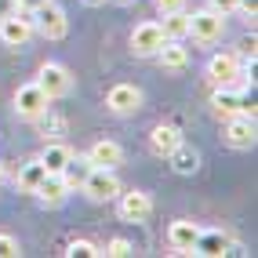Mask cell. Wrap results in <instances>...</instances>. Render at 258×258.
I'll list each match as a JSON object with an SVG mask.
<instances>
[{
    "label": "cell",
    "mask_w": 258,
    "mask_h": 258,
    "mask_svg": "<svg viewBox=\"0 0 258 258\" xmlns=\"http://www.w3.org/2000/svg\"><path fill=\"white\" fill-rule=\"evenodd\" d=\"M226 29V19L215 11V8H204V11H193L189 15V37L200 40V44H215Z\"/></svg>",
    "instance_id": "cell-1"
},
{
    "label": "cell",
    "mask_w": 258,
    "mask_h": 258,
    "mask_svg": "<svg viewBox=\"0 0 258 258\" xmlns=\"http://www.w3.org/2000/svg\"><path fill=\"white\" fill-rule=\"evenodd\" d=\"M47 102H51V98L44 95L40 84H26V88L15 91V113L26 116V120H37V116H44V113L51 109Z\"/></svg>",
    "instance_id": "cell-2"
},
{
    "label": "cell",
    "mask_w": 258,
    "mask_h": 258,
    "mask_svg": "<svg viewBox=\"0 0 258 258\" xmlns=\"http://www.w3.org/2000/svg\"><path fill=\"white\" fill-rule=\"evenodd\" d=\"M84 193H88L91 200H113L116 193H120V182H116V175H113V171L109 167H91V175L88 178H84Z\"/></svg>",
    "instance_id": "cell-3"
},
{
    "label": "cell",
    "mask_w": 258,
    "mask_h": 258,
    "mask_svg": "<svg viewBox=\"0 0 258 258\" xmlns=\"http://www.w3.org/2000/svg\"><path fill=\"white\" fill-rule=\"evenodd\" d=\"M33 15H37V29L44 33L47 40H62L66 29H70V22H66V11H62L58 4H51V0H47L44 8H37Z\"/></svg>",
    "instance_id": "cell-4"
},
{
    "label": "cell",
    "mask_w": 258,
    "mask_h": 258,
    "mask_svg": "<svg viewBox=\"0 0 258 258\" xmlns=\"http://www.w3.org/2000/svg\"><path fill=\"white\" fill-rule=\"evenodd\" d=\"M40 88H44V95L47 98H62V95H70V88H73V77H70V70L66 66H58V62H47L44 70H40Z\"/></svg>",
    "instance_id": "cell-5"
},
{
    "label": "cell",
    "mask_w": 258,
    "mask_h": 258,
    "mask_svg": "<svg viewBox=\"0 0 258 258\" xmlns=\"http://www.w3.org/2000/svg\"><path fill=\"white\" fill-rule=\"evenodd\" d=\"M226 142L229 146H236V149H251L254 146V120L251 116H226Z\"/></svg>",
    "instance_id": "cell-6"
},
{
    "label": "cell",
    "mask_w": 258,
    "mask_h": 258,
    "mask_svg": "<svg viewBox=\"0 0 258 258\" xmlns=\"http://www.w3.org/2000/svg\"><path fill=\"white\" fill-rule=\"evenodd\" d=\"M160 44H164V29H160V22H142L139 29L131 33L135 55H157Z\"/></svg>",
    "instance_id": "cell-7"
},
{
    "label": "cell",
    "mask_w": 258,
    "mask_h": 258,
    "mask_svg": "<svg viewBox=\"0 0 258 258\" xmlns=\"http://www.w3.org/2000/svg\"><path fill=\"white\" fill-rule=\"evenodd\" d=\"M29 37H33V22L22 19L19 11L8 15V19H0V40H4L8 47H22Z\"/></svg>",
    "instance_id": "cell-8"
},
{
    "label": "cell",
    "mask_w": 258,
    "mask_h": 258,
    "mask_svg": "<svg viewBox=\"0 0 258 258\" xmlns=\"http://www.w3.org/2000/svg\"><path fill=\"white\" fill-rule=\"evenodd\" d=\"M120 197V218L124 222H146L149 218V211H153V200H149V193H116Z\"/></svg>",
    "instance_id": "cell-9"
},
{
    "label": "cell",
    "mask_w": 258,
    "mask_h": 258,
    "mask_svg": "<svg viewBox=\"0 0 258 258\" xmlns=\"http://www.w3.org/2000/svg\"><path fill=\"white\" fill-rule=\"evenodd\" d=\"M139 102H142V91L135 88V84H116V88L109 91V109L120 113V116H127L139 109Z\"/></svg>",
    "instance_id": "cell-10"
},
{
    "label": "cell",
    "mask_w": 258,
    "mask_h": 258,
    "mask_svg": "<svg viewBox=\"0 0 258 258\" xmlns=\"http://www.w3.org/2000/svg\"><path fill=\"white\" fill-rule=\"evenodd\" d=\"M197 236H200V226H197V222H189V218L171 222V229H167V240H171V247H175V251H193Z\"/></svg>",
    "instance_id": "cell-11"
},
{
    "label": "cell",
    "mask_w": 258,
    "mask_h": 258,
    "mask_svg": "<svg viewBox=\"0 0 258 258\" xmlns=\"http://www.w3.org/2000/svg\"><path fill=\"white\" fill-rule=\"evenodd\" d=\"M157 58H160L164 70L178 73V70H185V66H189V51L182 47V40H164L160 51H157Z\"/></svg>",
    "instance_id": "cell-12"
},
{
    "label": "cell",
    "mask_w": 258,
    "mask_h": 258,
    "mask_svg": "<svg viewBox=\"0 0 258 258\" xmlns=\"http://www.w3.org/2000/svg\"><path fill=\"white\" fill-rule=\"evenodd\" d=\"M88 160L95 164V167H120L124 164V149H120L116 142H95L91 146V153H88Z\"/></svg>",
    "instance_id": "cell-13"
},
{
    "label": "cell",
    "mask_w": 258,
    "mask_h": 258,
    "mask_svg": "<svg viewBox=\"0 0 258 258\" xmlns=\"http://www.w3.org/2000/svg\"><path fill=\"white\" fill-rule=\"evenodd\" d=\"M91 167H95V164H91L88 157H73V153H70V160H66V167L58 171V175H62V182L70 185V189H80L84 178L91 175Z\"/></svg>",
    "instance_id": "cell-14"
},
{
    "label": "cell",
    "mask_w": 258,
    "mask_h": 258,
    "mask_svg": "<svg viewBox=\"0 0 258 258\" xmlns=\"http://www.w3.org/2000/svg\"><path fill=\"white\" fill-rule=\"evenodd\" d=\"M66 193H70V185L62 182V175H44V182L37 185V197H40V204H47V208L62 204Z\"/></svg>",
    "instance_id": "cell-15"
},
{
    "label": "cell",
    "mask_w": 258,
    "mask_h": 258,
    "mask_svg": "<svg viewBox=\"0 0 258 258\" xmlns=\"http://www.w3.org/2000/svg\"><path fill=\"white\" fill-rule=\"evenodd\" d=\"M236 73H240L236 55H215V58L208 62V77H211L215 84H229V80H236Z\"/></svg>",
    "instance_id": "cell-16"
},
{
    "label": "cell",
    "mask_w": 258,
    "mask_h": 258,
    "mask_svg": "<svg viewBox=\"0 0 258 258\" xmlns=\"http://www.w3.org/2000/svg\"><path fill=\"white\" fill-rule=\"evenodd\" d=\"M182 139H178V131L175 127H167V124H160V127H153V135H149V149L157 153V157H171V149H175Z\"/></svg>",
    "instance_id": "cell-17"
},
{
    "label": "cell",
    "mask_w": 258,
    "mask_h": 258,
    "mask_svg": "<svg viewBox=\"0 0 258 258\" xmlns=\"http://www.w3.org/2000/svg\"><path fill=\"white\" fill-rule=\"evenodd\" d=\"M160 29H164V40H182V37H189V15H185V11H167L164 22H160Z\"/></svg>",
    "instance_id": "cell-18"
},
{
    "label": "cell",
    "mask_w": 258,
    "mask_h": 258,
    "mask_svg": "<svg viewBox=\"0 0 258 258\" xmlns=\"http://www.w3.org/2000/svg\"><path fill=\"white\" fill-rule=\"evenodd\" d=\"M226 247H229V240H226V233H200L197 236V244H193V251H200V254H226Z\"/></svg>",
    "instance_id": "cell-19"
},
{
    "label": "cell",
    "mask_w": 258,
    "mask_h": 258,
    "mask_svg": "<svg viewBox=\"0 0 258 258\" xmlns=\"http://www.w3.org/2000/svg\"><path fill=\"white\" fill-rule=\"evenodd\" d=\"M66 160H70V149L58 146V142H51V146L40 153V164L47 167V175H58V171L66 167Z\"/></svg>",
    "instance_id": "cell-20"
},
{
    "label": "cell",
    "mask_w": 258,
    "mask_h": 258,
    "mask_svg": "<svg viewBox=\"0 0 258 258\" xmlns=\"http://www.w3.org/2000/svg\"><path fill=\"white\" fill-rule=\"evenodd\" d=\"M171 164H175L178 175H193L197 164H200V157H197V149H185V146L178 142L175 149H171Z\"/></svg>",
    "instance_id": "cell-21"
},
{
    "label": "cell",
    "mask_w": 258,
    "mask_h": 258,
    "mask_svg": "<svg viewBox=\"0 0 258 258\" xmlns=\"http://www.w3.org/2000/svg\"><path fill=\"white\" fill-rule=\"evenodd\" d=\"M44 175H47V167H44L40 160H33V164H26V167L19 171V185L26 189V193H37V185L44 182Z\"/></svg>",
    "instance_id": "cell-22"
},
{
    "label": "cell",
    "mask_w": 258,
    "mask_h": 258,
    "mask_svg": "<svg viewBox=\"0 0 258 258\" xmlns=\"http://www.w3.org/2000/svg\"><path fill=\"white\" fill-rule=\"evenodd\" d=\"M240 102H244V98L233 95V91H218V95H215V109H218L222 116H236V113H240Z\"/></svg>",
    "instance_id": "cell-23"
},
{
    "label": "cell",
    "mask_w": 258,
    "mask_h": 258,
    "mask_svg": "<svg viewBox=\"0 0 258 258\" xmlns=\"http://www.w3.org/2000/svg\"><path fill=\"white\" fill-rule=\"evenodd\" d=\"M66 254H70V258H95V254H102V251H98L95 244H88V240H73Z\"/></svg>",
    "instance_id": "cell-24"
},
{
    "label": "cell",
    "mask_w": 258,
    "mask_h": 258,
    "mask_svg": "<svg viewBox=\"0 0 258 258\" xmlns=\"http://www.w3.org/2000/svg\"><path fill=\"white\" fill-rule=\"evenodd\" d=\"M11 254H19V240L0 233V258H11Z\"/></svg>",
    "instance_id": "cell-25"
},
{
    "label": "cell",
    "mask_w": 258,
    "mask_h": 258,
    "mask_svg": "<svg viewBox=\"0 0 258 258\" xmlns=\"http://www.w3.org/2000/svg\"><path fill=\"white\" fill-rule=\"evenodd\" d=\"M106 254H113V258H124V254H131V244H127V240H113V244L106 247Z\"/></svg>",
    "instance_id": "cell-26"
},
{
    "label": "cell",
    "mask_w": 258,
    "mask_h": 258,
    "mask_svg": "<svg viewBox=\"0 0 258 258\" xmlns=\"http://www.w3.org/2000/svg\"><path fill=\"white\" fill-rule=\"evenodd\" d=\"M157 8L167 15V11H182L185 8V0H157Z\"/></svg>",
    "instance_id": "cell-27"
},
{
    "label": "cell",
    "mask_w": 258,
    "mask_h": 258,
    "mask_svg": "<svg viewBox=\"0 0 258 258\" xmlns=\"http://www.w3.org/2000/svg\"><path fill=\"white\" fill-rule=\"evenodd\" d=\"M211 8L218 15H226V11H236V0H211Z\"/></svg>",
    "instance_id": "cell-28"
},
{
    "label": "cell",
    "mask_w": 258,
    "mask_h": 258,
    "mask_svg": "<svg viewBox=\"0 0 258 258\" xmlns=\"http://www.w3.org/2000/svg\"><path fill=\"white\" fill-rule=\"evenodd\" d=\"M15 11H19V0H0V19H8Z\"/></svg>",
    "instance_id": "cell-29"
},
{
    "label": "cell",
    "mask_w": 258,
    "mask_h": 258,
    "mask_svg": "<svg viewBox=\"0 0 258 258\" xmlns=\"http://www.w3.org/2000/svg\"><path fill=\"white\" fill-rule=\"evenodd\" d=\"M44 4H47V0H19V8H26L29 15L37 11V8H44Z\"/></svg>",
    "instance_id": "cell-30"
},
{
    "label": "cell",
    "mask_w": 258,
    "mask_h": 258,
    "mask_svg": "<svg viewBox=\"0 0 258 258\" xmlns=\"http://www.w3.org/2000/svg\"><path fill=\"white\" fill-rule=\"evenodd\" d=\"M0 182H4V164H0Z\"/></svg>",
    "instance_id": "cell-31"
},
{
    "label": "cell",
    "mask_w": 258,
    "mask_h": 258,
    "mask_svg": "<svg viewBox=\"0 0 258 258\" xmlns=\"http://www.w3.org/2000/svg\"><path fill=\"white\" fill-rule=\"evenodd\" d=\"M91 4H102V0H91Z\"/></svg>",
    "instance_id": "cell-32"
},
{
    "label": "cell",
    "mask_w": 258,
    "mask_h": 258,
    "mask_svg": "<svg viewBox=\"0 0 258 258\" xmlns=\"http://www.w3.org/2000/svg\"><path fill=\"white\" fill-rule=\"evenodd\" d=\"M120 4H127V0H120Z\"/></svg>",
    "instance_id": "cell-33"
}]
</instances>
